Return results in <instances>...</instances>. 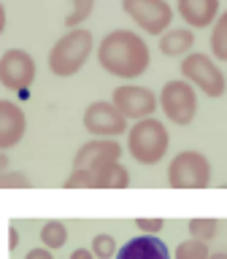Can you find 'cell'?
Masks as SVG:
<instances>
[{
	"mask_svg": "<svg viewBox=\"0 0 227 259\" xmlns=\"http://www.w3.org/2000/svg\"><path fill=\"white\" fill-rule=\"evenodd\" d=\"M195 46V32L190 27H173L160 35V52L165 57H186Z\"/></svg>",
	"mask_w": 227,
	"mask_h": 259,
	"instance_id": "obj_15",
	"label": "cell"
},
{
	"mask_svg": "<svg viewBox=\"0 0 227 259\" xmlns=\"http://www.w3.org/2000/svg\"><path fill=\"white\" fill-rule=\"evenodd\" d=\"M65 189H95L92 173H89V170H73V173L65 178Z\"/></svg>",
	"mask_w": 227,
	"mask_h": 259,
	"instance_id": "obj_24",
	"label": "cell"
},
{
	"mask_svg": "<svg viewBox=\"0 0 227 259\" xmlns=\"http://www.w3.org/2000/svg\"><path fill=\"white\" fill-rule=\"evenodd\" d=\"M181 76H184V81H190L192 87H198L208 97H222L227 89L224 73L219 70V65L208 54H198V52L186 54L181 60Z\"/></svg>",
	"mask_w": 227,
	"mask_h": 259,
	"instance_id": "obj_6",
	"label": "cell"
},
{
	"mask_svg": "<svg viewBox=\"0 0 227 259\" xmlns=\"http://www.w3.org/2000/svg\"><path fill=\"white\" fill-rule=\"evenodd\" d=\"M16 246H19V232L11 227V230H8V248H16Z\"/></svg>",
	"mask_w": 227,
	"mask_h": 259,
	"instance_id": "obj_28",
	"label": "cell"
},
{
	"mask_svg": "<svg viewBox=\"0 0 227 259\" xmlns=\"http://www.w3.org/2000/svg\"><path fill=\"white\" fill-rule=\"evenodd\" d=\"M117 259H173V256H170L165 240H160L157 235L141 232V238H133L122 248H117Z\"/></svg>",
	"mask_w": 227,
	"mask_h": 259,
	"instance_id": "obj_13",
	"label": "cell"
},
{
	"mask_svg": "<svg viewBox=\"0 0 227 259\" xmlns=\"http://www.w3.org/2000/svg\"><path fill=\"white\" fill-rule=\"evenodd\" d=\"M84 130L95 138H117L127 130V119L114 108V103L95 100L84 111Z\"/></svg>",
	"mask_w": 227,
	"mask_h": 259,
	"instance_id": "obj_10",
	"label": "cell"
},
{
	"mask_svg": "<svg viewBox=\"0 0 227 259\" xmlns=\"http://www.w3.org/2000/svg\"><path fill=\"white\" fill-rule=\"evenodd\" d=\"M122 8L146 35L160 38L173 22V8L168 0H122Z\"/></svg>",
	"mask_w": 227,
	"mask_h": 259,
	"instance_id": "obj_7",
	"label": "cell"
},
{
	"mask_svg": "<svg viewBox=\"0 0 227 259\" xmlns=\"http://www.w3.org/2000/svg\"><path fill=\"white\" fill-rule=\"evenodd\" d=\"M24 130H27V116L22 105L14 100H0V151L14 149L24 138Z\"/></svg>",
	"mask_w": 227,
	"mask_h": 259,
	"instance_id": "obj_12",
	"label": "cell"
},
{
	"mask_svg": "<svg viewBox=\"0 0 227 259\" xmlns=\"http://www.w3.org/2000/svg\"><path fill=\"white\" fill-rule=\"evenodd\" d=\"M176 8L178 16L195 30L214 24L219 16V0H176Z\"/></svg>",
	"mask_w": 227,
	"mask_h": 259,
	"instance_id": "obj_14",
	"label": "cell"
},
{
	"mask_svg": "<svg viewBox=\"0 0 227 259\" xmlns=\"http://www.w3.org/2000/svg\"><path fill=\"white\" fill-rule=\"evenodd\" d=\"M111 103L125 119H146L157 111V95L146 87H138V84H125V87H117L111 95Z\"/></svg>",
	"mask_w": 227,
	"mask_h": 259,
	"instance_id": "obj_9",
	"label": "cell"
},
{
	"mask_svg": "<svg viewBox=\"0 0 227 259\" xmlns=\"http://www.w3.org/2000/svg\"><path fill=\"white\" fill-rule=\"evenodd\" d=\"M41 243H44V248H49V251L62 248L65 243H68V227H65L62 222H57V219L46 222L44 227H41Z\"/></svg>",
	"mask_w": 227,
	"mask_h": 259,
	"instance_id": "obj_17",
	"label": "cell"
},
{
	"mask_svg": "<svg viewBox=\"0 0 227 259\" xmlns=\"http://www.w3.org/2000/svg\"><path fill=\"white\" fill-rule=\"evenodd\" d=\"M24 259H54V254H52L49 248H44V246H41V248H30V251H27V256H24Z\"/></svg>",
	"mask_w": 227,
	"mask_h": 259,
	"instance_id": "obj_26",
	"label": "cell"
},
{
	"mask_svg": "<svg viewBox=\"0 0 227 259\" xmlns=\"http://www.w3.org/2000/svg\"><path fill=\"white\" fill-rule=\"evenodd\" d=\"M95 8V0H73V8L70 14L65 16V24L73 30V27H81V22H87V16L92 14Z\"/></svg>",
	"mask_w": 227,
	"mask_h": 259,
	"instance_id": "obj_22",
	"label": "cell"
},
{
	"mask_svg": "<svg viewBox=\"0 0 227 259\" xmlns=\"http://www.w3.org/2000/svg\"><path fill=\"white\" fill-rule=\"evenodd\" d=\"M70 259H95V256H92V251H89V248H76L70 254Z\"/></svg>",
	"mask_w": 227,
	"mask_h": 259,
	"instance_id": "obj_27",
	"label": "cell"
},
{
	"mask_svg": "<svg viewBox=\"0 0 227 259\" xmlns=\"http://www.w3.org/2000/svg\"><path fill=\"white\" fill-rule=\"evenodd\" d=\"M3 30H6V6L0 3V35H3Z\"/></svg>",
	"mask_w": 227,
	"mask_h": 259,
	"instance_id": "obj_30",
	"label": "cell"
},
{
	"mask_svg": "<svg viewBox=\"0 0 227 259\" xmlns=\"http://www.w3.org/2000/svg\"><path fill=\"white\" fill-rule=\"evenodd\" d=\"M190 235L192 238H198L203 243H211L216 238V232H219V222L216 219H208V216H198V219H190Z\"/></svg>",
	"mask_w": 227,
	"mask_h": 259,
	"instance_id": "obj_19",
	"label": "cell"
},
{
	"mask_svg": "<svg viewBox=\"0 0 227 259\" xmlns=\"http://www.w3.org/2000/svg\"><path fill=\"white\" fill-rule=\"evenodd\" d=\"M135 227L143 235H160L162 227H165V219H160V216H141V219H135Z\"/></svg>",
	"mask_w": 227,
	"mask_h": 259,
	"instance_id": "obj_25",
	"label": "cell"
},
{
	"mask_svg": "<svg viewBox=\"0 0 227 259\" xmlns=\"http://www.w3.org/2000/svg\"><path fill=\"white\" fill-rule=\"evenodd\" d=\"M122 157V143H117L114 138H95L87 141L73 157V170H97L111 162H119Z\"/></svg>",
	"mask_w": 227,
	"mask_h": 259,
	"instance_id": "obj_11",
	"label": "cell"
},
{
	"mask_svg": "<svg viewBox=\"0 0 227 259\" xmlns=\"http://www.w3.org/2000/svg\"><path fill=\"white\" fill-rule=\"evenodd\" d=\"M97 65L117 78H138L152 65L149 44L133 30H114L97 46Z\"/></svg>",
	"mask_w": 227,
	"mask_h": 259,
	"instance_id": "obj_1",
	"label": "cell"
},
{
	"mask_svg": "<svg viewBox=\"0 0 227 259\" xmlns=\"http://www.w3.org/2000/svg\"><path fill=\"white\" fill-rule=\"evenodd\" d=\"M92 181H95V189H127L130 170L122 162H111V165L92 170Z\"/></svg>",
	"mask_w": 227,
	"mask_h": 259,
	"instance_id": "obj_16",
	"label": "cell"
},
{
	"mask_svg": "<svg viewBox=\"0 0 227 259\" xmlns=\"http://www.w3.org/2000/svg\"><path fill=\"white\" fill-rule=\"evenodd\" d=\"M95 259H114L117 256V240H114V235L108 232H100L92 238V246H89Z\"/></svg>",
	"mask_w": 227,
	"mask_h": 259,
	"instance_id": "obj_21",
	"label": "cell"
},
{
	"mask_svg": "<svg viewBox=\"0 0 227 259\" xmlns=\"http://www.w3.org/2000/svg\"><path fill=\"white\" fill-rule=\"evenodd\" d=\"M32 181L22 170H3L0 173V189H30Z\"/></svg>",
	"mask_w": 227,
	"mask_h": 259,
	"instance_id": "obj_23",
	"label": "cell"
},
{
	"mask_svg": "<svg viewBox=\"0 0 227 259\" xmlns=\"http://www.w3.org/2000/svg\"><path fill=\"white\" fill-rule=\"evenodd\" d=\"M211 54L219 62H227V11L219 14L214 19V30H211Z\"/></svg>",
	"mask_w": 227,
	"mask_h": 259,
	"instance_id": "obj_18",
	"label": "cell"
},
{
	"mask_svg": "<svg viewBox=\"0 0 227 259\" xmlns=\"http://www.w3.org/2000/svg\"><path fill=\"white\" fill-rule=\"evenodd\" d=\"M95 38L87 27H73L62 38H57V44L49 52V70L60 78H70L87 65L89 54H92Z\"/></svg>",
	"mask_w": 227,
	"mask_h": 259,
	"instance_id": "obj_2",
	"label": "cell"
},
{
	"mask_svg": "<svg viewBox=\"0 0 227 259\" xmlns=\"http://www.w3.org/2000/svg\"><path fill=\"white\" fill-rule=\"evenodd\" d=\"M211 184V162L203 151H178L168 165L170 189H206Z\"/></svg>",
	"mask_w": 227,
	"mask_h": 259,
	"instance_id": "obj_4",
	"label": "cell"
},
{
	"mask_svg": "<svg viewBox=\"0 0 227 259\" xmlns=\"http://www.w3.org/2000/svg\"><path fill=\"white\" fill-rule=\"evenodd\" d=\"M35 81V60L24 49H8L0 57V84L11 92H27Z\"/></svg>",
	"mask_w": 227,
	"mask_h": 259,
	"instance_id": "obj_8",
	"label": "cell"
},
{
	"mask_svg": "<svg viewBox=\"0 0 227 259\" xmlns=\"http://www.w3.org/2000/svg\"><path fill=\"white\" fill-rule=\"evenodd\" d=\"M208 243H203L198 238H190L184 243H178L173 251V259H208Z\"/></svg>",
	"mask_w": 227,
	"mask_h": 259,
	"instance_id": "obj_20",
	"label": "cell"
},
{
	"mask_svg": "<svg viewBox=\"0 0 227 259\" xmlns=\"http://www.w3.org/2000/svg\"><path fill=\"white\" fill-rule=\"evenodd\" d=\"M8 165H11L8 154H6V151H0V173H3V170H8Z\"/></svg>",
	"mask_w": 227,
	"mask_h": 259,
	"instance_id": "obj_29",
	"label": "cell"
},
{
	"mask_svg": "<svg viewBox=\"0 0 227 259\" xmlns=\"http://www.w3.org/2000/svg\"><path fill=\"white\" fill-rule=\"evenodd\" d=\"M208 259H227V251H216V254H208Z\"/></svg>",
	"mask_w": 227,
	"mask_h": 259,
	"instance_id": "obj_31",
	"label": "cell"
},
{
	"mask_svg": "<svg viewBox=\"0 0 227 259\" xmlns=\"http://www.w3.org/2000/svg\"><path fill=\"white\" fill-rule=\"evenodd\" d=\"M168 146H170V135L160 119L146 116V119H138L133 127H127V151L141 165L162 162Z\"/></svg>",
	"mask_w": 227,
	"mask_h": 259,
	"instance_id": "obj_3",
	"label": "cell"
},
{
	"mask_svg": "<svg viewBox=\"0 0 227 259\" xmlns=\"http://www.w3.org/2000/svg\"><path fill=\"white\" fill-rule=\"evenodd\" d=\"M160 111L165 113V119H170L178 127H186L198 113V95H195V87L184 78L168 81L160 92Z\"/></svg>",
	"mask_w": 227,
	"mask_h": 259,
	"instance_id": "obj_5",
	"label": "cell"
}]
</instances>
